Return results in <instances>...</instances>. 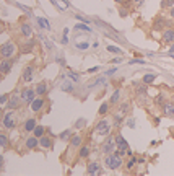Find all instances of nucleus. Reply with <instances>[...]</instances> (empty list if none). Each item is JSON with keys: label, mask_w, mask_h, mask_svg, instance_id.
<instances>
[{"label": "nucleus", "mask_w": 174, "mask_h": 176, "mask_svg": "<svg viewBox=\"0 0 174 176\" xmlns=\"http://www.w3.org/2000/svg\"><path fill=\"white\" fill-rule=\"evenodd\" d=\"M104 165L109 170H117L122 166V157L117 155V153H107L106 158H104Z\"/></svg>", "instance_id": "f257e3e1"}, {"label": "nucleus", "mask_w": 174, "mask_h": 176, "mask_svg": "<svg viewBox=\"0 0 174 176\" xmlns=\"http://www.w3.org/2000/svg\"><path fill=\"white\" fill-rule=\"evenodd\" d=\"M109 132H111V124H109L107 119H103V121H99L96 124V134L98 135L106 137V135H109Z\"/></svg>", "instance_id": "f03ea898"}, {"label": "nucleus", "mask_w": 174, "mask_h": 176, "mask_svg": "<svg viewBox=\"0 0 174 176\" xmlns=\"http://www.w3.org/2000/svg\"><path fill=\"white\" fill-rule=\"evenodd\" d=\"M115 137H112V135H109V137L103 142V145H101V152L104 153V155H107V153H112L115 150Z\"/></svg>", "instance_id": "7ed1b4c3"}, {"label": "nucleus", "mask_w": 174, "mask_h": 176, "mask_svg": "<svg viewBox=\"0 0 174 176\" xmlns=\"http://www.w3.org/2000/svg\"><path fill=\"white\" fill-rule=\"evenodd\" d=\"M15 52H16V46H15V43H11V41H8V43H5L2 47H0V54L3 55V57H8V59H11L15 55Z\"/></svg>", "instance_id": "20e7f679"}, {"label": "nucleus", "mask_w": 174, "mask_h": 176, "mask_svg": "<svg viewBox=\"0 0 174 176\" xmlns=\"http://www.w3.org/2000/svg\"><path fill=\"white\" fill-rule=\"evenodd\" d=\"M21 101L23 103H31V101L36 98V90H31V88H25L21 92Z\"/></svg>", "instance_id": "39448f33"}, {"label": "nucleus", "mask_w": 174, "mask_h": 176, "mask_svg": "<svg viewBox=\"0 0 174 176\" xmlns=\"http://www.w3.org/2000/svg\"><path fill=\"white\" fill-rule=\"evenodd\" d=\"M3 127L5 129H13L15 127V117H13V113L8 111L3 117Z\"/></svg>", "instance_id": "423d86ee"}, {"label": "nucleus", "mask_w": 174, "mask_h": 176, "mask_svg": "<svg viewBox=\"0 0 174 176\" xmlns=\"http://www.w3.org/2000/svg\"><path fill=\"white\" fill-rule=\"evenodd\" d=\"M11 65H13V60H10L8 57H5L2 62H0V73H8L11 70Z\"/></svg>", "instance_id": "0eeeda50"}, {"label": "nucleus", "mask_w": 174, "mask_h": 176, "mask_svg": "<svg viewBox=\"0 0 174 176\" xmlns=\"http://www.w3.org/2000/svg\"><path fill=\"white\" fill-rule=\"evenodd\" d=\"M42 108H44V100H42V98H34V100L31 101V111L39 113Z\"/></svg>", "instance_id": "6e6552de"}, {"label": "nucleus", "mask_w": 174, "mask_h": 176, "mask_svg": "<svg viewBox=\"0 0 174 176\" xmlns=\"http://www.w3.org/2000/svg\"><path fill=\"white\" fill-rule=\"evenodd\" d=\"M163 41L164 43H174V28H166L163 31Z\"/></svg>", "instance_id": "1a4fd4ad"}, {"label": "nucleus", "mask_w": 174, "mask_h": 176, "mask_svg": "<svg viewBox=\"0 0 174 176\" xmlns=\"http://www.w3.org/2000/svg\"><path fill=\"white\" fill-rule=\"evenodd\" d=\"M163 113H164V116H168V117H174V101H172V103H164Z\"/></svg>", "instance_id": "9d476101"}, {"label": "nucleus", "mask_w": 174, "mask_h": 176, "mask_svg": "<svg viewBox=\"0 0 174 176\" xmlns=\"http://www.w3.org/2000/svg\"><path fill=\"white\" fill-rule=\"evenodd\" d=\"M33 72H34V67H33V65L25 67V70H23V80H25V82H30L31 78H33Z\"/></svg>", "instance_id": "9b49d317"}, {"label": "nucleus", "mask_w": 174, "mask_h": 176, "mask_svg": "<svg viewBox=\"0 0 174 176\" xmlns=\"http://www.w3.org/2000/svg\"><path fill=\"white\" fill-rule=\"evenodd\" d=\"M39 145H41L42 149H51L52 147V139L47 137V135H42V137H39Z\"/></svg>", "instance_id": "f8f14e48"}, {"label": "nucleus", "mask_w": 174, "mask_h": 176, "mask_svg": "<svg viewBox=\"0 0 174 176\" xmlns=\"http://www.w3.org/2000/svg\"><path fill=\"white\" fill-rule=\"evenodd\" d=\"M38 144H39V137H36V135H34V137H30L26 140V149L33 150V149H36V147H38Z\"/></svg>", "instance_id": "ddd939ff"}, {"label": "nucleus", "mask_w": 174, "mask_h": 176, "mask_svg": "<svg viewBox=\"0 0 174 176\" xmlns=\"http://www.w3.org/2000/svg\"><path fill=\"white\" fill-rule=\"evenodd\" d=\"M20 101H21V96H11L8 101V108L10 109H16L20 106Z\"/></svg>", "instance_id": "4468645a"}, {"label": "nucleus", "mask_w": 174, "mask_h": 176, "mask_svg": "<svg viewBox=\"0 0 174 176\" xmlns=\"http://www.w3.org/2000/svg\"><path fill=\"white\" fill-rule=\"evenodd\" d=\"M98 173H101V170H99V165L98 163H90L88 165V174H98Z\"/></svg>", "instance_id": "2eb2a0df"}, {"label": "nucleus", "mask_w": 174, "mask_h": 176, "mask_svg": "<svg viewBox=\"0 0 174 176\" xmlns=\"http://www.w3.org/2000/svg\"><path fill=\"white\" fill-rule=\"evenodd\" d=\"M34 127H36V119H28L25 122V130L26 132H33Z\"/></svg>", "instance_id": "dca6fc26"}, {"label": "nucleus", "mask_w": 174, "mask_h": 176, "mask_svg": "<svg viewBox=\"0 0 174 176\" xmlns=\"http://www.w3.org/2000/svg\"><path fill=\"white\" fill-rule=\"evenodd\" d=\"M20 30H21V35H23V36H26V38H30V36L33 35V30H31V26H30V25H21Z\"/></svg>", "instance_id": "f3484780"}, {"label": "nucleus", "mask_w": 174, "mask_h": 176, "mask_svg": "<svg viewBox=\"0 0 174 176\" xmlns=\"http://www.w3.org/2000/svg\"><path fill=\"white\" fill-rule=\"evenodd\" d=\"M155 78H156V73H147V75H143V83L145 85H148V83H152V82H155Z\"/></svg>", "instance_id": "a211bd4d"}, {"label": "nucleus", "mask_w": 174, "mask_h": 176, "mask_svg": "<svg viewBox=\"0 0 174 176\" xmlns=\"http://www.w3.org/2000/svg\"><path fill=\"white\" fill-rule=\"evenodd\" d=\"M70 144H72V147H80L82 145V137H80V135H72Z\"/></svg>", "instance_id": "6ab92c4d"}, {"label": "nucleus", "mask_w": 174, "mask_h": 176, "mask_svg": "<svg viewBox=\"0 0 174 176\" xmlns=\"http://www.w3.org/2000/svg\"><path fill=\"white\" fill-rule=\"evenodd\" d=\"M46 92H47V87H46V83H38V87H36V95L42 96Z\"/></svg>", "instance_id": "aec40b11"}, {"label": "nucleus", "mask_w": 174, "mask_h": 176, "mask_svg": "<svg viewBox=\"0 0 174 176\" xmlns=\"http://www.w3.org/2000/svg\"><path fill=\"white\" fill-rule=\"evenodd\" d=\"M119 98H120V92H119V90H115V92L112 93V96H111V104H117Z\"/></svg>", "instance_id": "412c9836"}, {"label": "nucleus", "mask_w": 174, "mask_h": 176, "mask_svg": "<svg viewBox=\"0 0 174 176\" xmlns=\"http://www.w3.org/2000/svg\"><path fill=\"white\" fill-rule=\"evenodd\" d=\"M62 90L63 92H73V85H72V82H63L62 83Z\"/></svg>", "instance_id": "4be33fe9"}, {"label": "nucleus", "mask_w": 174, "mask_h": 176, "mask_svg": "<svg viewBox=\"0 0 174 176\" xmlns=\"http://www.w3.org/2000/svg\"><path fill=\"white\" fill-rule=\"evenodd\" d=\"M33 132H34V135H36V137H42V135H44V127H42V126H36Z\"/></svg>", "instance_id": "5701e85b"}, {"label": "nucleus", "mask_w": 174, "mask_h": 176, "mask_svg": "<svg viewBox=\"0 0 174 176\" xmlns=\"http://www.w3.org/2000/svg\"><path fill=\"white\" fill-rule=\"evenodd\" d=\"M75 30H77V31H86V33H90L91 30H90V28L88 26H86V23H82V25H75Z\"/></svg>", "instance_id": "b1692460"}, {"label": "nucleus", "mask_w": 174, "mask_h": 176, "mask_svg": "<svg viewBox=\"0 0 174 176\" xmlns=\"http://www.w3.org/2000/svg\"><path fill=\"white\" fill-rule=\"evenodd\" d=\"M70 137H72L70 130H63V132L59 135V139H62V140H70Z\"/></svg>", "instance_id": "393cba45"}, {"label": "nucleus", "mask_w": 174, "mask_h": 176, "mask_svg": "<svg viewBox=\"0 0 174 176\" xmlns=\"http://www.w3.org/2000/svg\"><path fill=\"white\" fill-rule=\"evenodd\" d=\"M38 23H39L41 28H46V30H49V28H51V25L47 23V20H46V18H38Z\"/></svg>", "instance_id": "a878e982"}, {"label": "nucleus", "mask_w": 174, "mask_h": 176, "mask_svg": "<svg viewBox=\"0 0 174 176\" xmlns=\"http://www.w3.org/2000/svg\"><path fill=\"white\" fill-rule=\"evenodd\" d=\"M90 155V147H82V150H80V158H86Z\"/></svg>", "instance_id": "bb28decb"}, {"label": "nucleus", "mask_w": 174, "mask_h": 176, "mask_svg": "<svg viewBox=\"0 0 174 176\" xmlns=\"http://www.w3.org/2000/svg\"><path fill=\"white\" fill-rule=\"evenodd\" d=\"M75 47H77L78 51H86L90 47V44L88 43H77V44H75Z\"/></svg>", "instance_id": "cd10ccee"}, {"label": "nucleus", "mask_w": 174, "mask_h": 176, "mask_svg": "<svg viewBox=\"0 0 174 176\" xmlns=\"http://www.w3.org/2000/svg\"><path fill=\"white\" fill-rule=\"evenodd\" d=\"M107 109H109V104H107V103H103V104L99 106V111H98V113H99L101 116H104V114L107 113Z\"/></svg>", "instance_id": "c85d7f7f"}, {"label": "nucleus", "mask_w": 174, "mask_h": 176, "mask_svg": "<svg viewBox=\"0 0 174 176\" xmlns=\"http://www.w3.org/2000/svg\"><path fill=\"white\" fill-rule=\"evenodd\" d=\"M8 144V139H7V135H3V134H0V149H3L5 145Z\"/></svg>", "instance_id": "c756f323"}, {"label": "nucleus", "mask_w": 174, "mask_h": 176, "mask_svg": "<svg viewBox=\"0 0 174 176\" xmlns=\"http://www.w3.org/2000/svg\"><path fill=\"white\" fill-rule=\"evenodd\" d=\"M104 83H106V78H98V80H95V82L90 85V88L91 87H96V85H104Z\"/></svg>", "instance_id": "7c9ffc66"}, {"label": "nucleus", "mask_w": 174, "mask_h": 176, "mask_svg": "<svg viewBox=\"0 0 174 176\" xmlns=\"http://www.w3.org/2000/svg\"><path fill=\"white\" fill-rule=\"evenodd\" d=\"M107 51H109V52H115V54H120V52H122V51H120L117 46H107Z\"/></svg>", "instance_id": "2f4dec72"}, {"label": "nucleus", "mask_w": 174, "mask_h": 176, "mask_svg": "<svg viewBox=\"0 0 174 176\" xmlns=\"http://www.w3.org/2000/svg\"><path fill=\"white\" fill-rule=\"evenodd\" d=\"M85 124H86V121H85V119H78V121L75 122V126H77L78 129H82V127H85Z\"/></svg>", "instance_id": "473e14b6"}, {"label": "nucleus", "mask_w": 174, "mask_h": 176, "mask_svg": "<svg viewBox=\"0 0 174 176\" xmlns=\"http://www.w3.org/2000/svg\"><path fill=\"white\" fill-rule=\"evenodd\" d=\"M174 5V0H164L163 2V7H172Z\"/></svg>", "instance_id": "72a5a7b5"}, {"label": "nucleus", "mask_w": 174, "mask_h": 176, "mask_svg": "<svg viewBox=\"0 0 174 176\" xmlns=\"http://www.w3.org/2000/svg\"><path fill=\"white\" fill-rule=\"evenodd\" d=\"M7 101H8V95H2V96H0V104L7 103Z\"/></svg>", "instance_id": "f704fd0d"}, {"label": "nucleus", "mask_w": 174, "mask_h": 176, "mask_svg": "<svg viewBox=\"0 0 174 176\" xmlns=\"http://www.w3.org/2000/svg\"><path fill=\"white\" fill-rule=\"evenodd\" d=\"M75 18H77L78 21H82V23H90V21L85 18V16H80V15H77V16H75Z\"/></svg>", "instance_id": "c9c22d12"}, {"label": "nucleus", "mask_w": 174, "mask_h": 176, "mask_svg": "<svg viewBox=\"0 0 174 176\" xmlns=\"http://www.w3.org/2000/svg\"><path fill=\"white\" fill-rule=\"evenodd\" d=\"M135 162H137V160H135V158H130V160H129V162H127V168H132V166H133V165H135Z\"/></svg>", "instance_id": "e433bc0d"}, {"label": "nucleus", "mask_w": 174, "mask_h": 176, "mask_svg": "<svg viewBox=\"0 0 174 176\" xmlns=\"http://www.w3.org/2000/svg\"><path fill=\"white\" fill-rule=\"evenodd\" d=\"M161 26H163V18H158L155 23V28H161Z\"/></svg>", "instance_id": "4c0bfd02"}, {"label": "nucleus", "mask_w": 174, "mask_h": 176, "mask_svg": "<svg viewBox=\"0 0 174 176\" xmlns=\"http://www.w3.org/2000/svg\"><path fill=\"white\" fill-rule=\"evenodd\" d=\"M133 3H135V7H138V8H140L142 5L145 3V0H133Z\"/></svg>", "instance_id": "58836bf2"}, {"label": "nucleus", "mask_w": 174, "mask_h": 176, "mask_svg": "<svg viewBox=\"0 0 174 176\" xmlns=\"http://www.w3.org/2000/svg\"><path fill=\"white\" fill-rule=\"evenodd\" d=\"M130 64H145V60L143 59H133V60H130Z\"/></svg>", "instance_id": "ea45409f"}, {"label": "nucleus", "mask_w": 174, "mask_h": 176, "mask_svg": "<svg viewBox=\"0 0 174 176\" xmlns=\"http://www.w3.org/2000/svg\"><path fill=\"white\" fill-rule=\"evenodd\" d=\"M127 124H129V127H135V121H133V119H129V121H127Z\"/></svg>", "instance_id": "a19ab883"}, {"label": "nucleus", "mask_w": 174, "mask_h": 176, "mask_svg": "<svg viewBox=\"0 0 174 176\" xmlns=\"http://www.w3.org/2000/svg\"><path fill=\"white\" fill-rule=\"evenodd\" d=\"M70 78H72V80H75V82H78V75H77V73H70Z\"/></svg>", "instance_id": "79ce46f5"}, {"label": "nucleus", "mask_w": 174, "mask_h": 176, "mask_svg": "<svg viewBox=\"0 0 174 176\" xmlns=\"http://www.w3.org/2000/svg\"><path fill=\"white\" fill-rule=\"evenodd\" d=\"M115 70H117V69H111V70H107V72H106V75H109V77H111V75H114V73H115Z\"/></svg>", "instance_id": "37998d69"}, {"label": "nucleus", "mask_w": 174, "mask_h": 176, "mask_svg": "<svg viewBox=\"0 0 174 176\" xmlns=\"http://www.w3.org/2000/svg\"><path fill=\"white\" fill-rule=\"evenodd\" d=\"M99 70V67H93V69H88V73H93V72H98Z\"/></svg>", "instance_id": "c03bdc74"}, {"label": "nucleus", "mask_w": 174, "mask_h": 176, "mask_svg": "<svg viewBox=\"0 0 174 176\" xmlns=\"http://www.w3.org/2000/svg\"><path fill=\"white\" fill-rule=\"evenodd\" d=\"M168 52H169V54H174V43H171V47L168 49Z\"/></svg>", "instance_id": "a18cd8bd"}, {"label": "nucleus", "mask_w": 174, "mask_h": 176, "mask_svg": "<svg viewBox=\"0 0 174 176\" xmlns=\"http://www.w3.org/2000/svg\"><path fill=\"white\" fill-rule=\"evenodd\" d=\"M2 168H3V157L0 155V171H2Z\"/></svg>", "instance_id": "49530a36"}, {"label": "nucleus", "mask_w": 174, "mask_h": 176, "mask_svg": "<svg viewBox=\"0 0 174 176\" xmlns=\"http://www.w3.org/2000/svg\"><path fill=\"white\" fill-rule=\"evenodd\" d=\"M120 60H122L120 57H115V59H112V62H114V64H120Z\"/></svg>", "instance_id": "de8ad7c7"}, {"label": "nucleus", "mask_w": 174, "mask_h": 176, "mask_svg": "<svg viewBox=\"0 0 174 176\" xmlns=\"http://www.w3.org/2000/svg\"><path fill=\"white\" fill-rule=\"evenodd\" d=\"M62 43H63V44H67V43H68V38H67V36H63V38H62Z\"/></svg>", "instance_id": "09e8293b"}, {"label": "nucleus", "mask_w": 174, "mask_h": 176, "mask_svg": "<svg viewBox=\"0 0 174 176\" xmlns=\"http://www.w3.org/2000/svg\"><path fill=\"white\" fill-rule=\"evenodd\" d=\"M169 15H171V16H172V18H174V7L171 8V13H169Z\"/></svg>", "instance_id": "8fccbe9b"}, {"label": "nucleus", "mask_w": 174, "mask_h": 176, "mask_svg": "<svg viewBox=\"0 0 174 176\" xmlns=\"http://www.w3.org/2000/svg\"><path fill=\"white\" fill-rule=\"evenodd\" d=\"M51 2H52V3H54V5H57V7H59V3H57V2H55V0H51Z\"/></svg>", "instance_id": "3c124183"}, {"label": "nucleus", "mask_w": 174, "mask_h": 176, "mask_svg": "<svg viewBox=\"0 0 174 176\" xmlns=\"http://www.w3.org/2000/svg\"><path fill=\"white\" fill-rule=\"evenodd\" d=\"M114 2H117V3H122V2H124V0H114Z\"/></svg>", "instance_id": "603ef678"}, {"label": "nucleus", "mask_w": 174, "mask_h": 176, "mask_svg": "<svg viewBox=\"0 0 174 176\" xmlns=\"http://www.w3.org/2000/svg\"><path fill=\"white\" fill-rule=\"evenodd\" d=\"M0 119H2V109H0Z\"/></svg>", "instance_id": "864d4df0"}, {"label": "nucleus", "mask_w": 174, "mask_h": 176, "mask_svg": "<svg viewBox=\"0 0 174 176\" xmlns=\"http://www.w3.org/2000/svg\"><path fill=\"white\" fill-rule=\"evenodd\" d=\"M0 33H2V26H0Z\"/></svg>", "instance_id": "5fc2aeb1"}, {"label": "nucleus", "mask_w": 174, "mask_h": 176, "mask_svg": "<svg viewBox=\"0 0 174 176\" xmlns=\"http://www.w3.org/2000/svg\"><path fill=\"white\" fill-rule=\"evenodd\" d=\"M172 100H174V96H172Z\"/></svg>", "instance_id": "6e6d98bb"}]
</instances>
